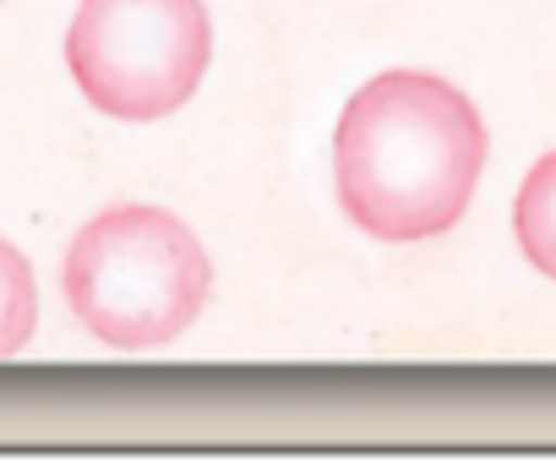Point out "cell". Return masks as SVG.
I'll use <instances>...</instances> for the list:
<instances>
[{
	"mask_svg": "<svg viewBox=\"0 0 556 474\" xmlns=\"http://www.w3.org/2000/svg\"><path fill=\"white\" fill-rule=\"evenodd\" d=\"M485 120L431 72H382L339 115L333 185L344 213L388 246L447 234L480 185Z\"/></svg>",
	"mask_w": 556,
	"mask_h": 474,
	"instance_id": "6da1fadb",
	"label": "cell"
},
{
	"mask_svg": "<svg viewBox=\"0 0 556 474\" xmlns=\"http://www.w3.org/2000/svg\"><path fill=\"white\" fill-rule=\"evenodd\" d=\"M72 317L110 349L175 344L213 295L202 241L164 207H110L77 229L61 268Z\"/></svg>",
	"mask_w": 556,
	"mask_h": 474,
	"instance_id": "7a4b0ae2",
	"label": "cell"
},
{
	"mask_svg": "<svg viewBox=\"0 0 556 474\" xmlns=\"http://www.w3.org/2000/svg\"><path fill=\"white\" fill-rule=\"evenodd\" d=\"M207 61L202 0H83L66 34V66L110 120H164L202 88Z\"/></svg>",
	"mask_w": 556,
	"mask_h": 474,
	"instance_id": "3957f363",
	"label": "cell"
},
{
	"mask_svg": "<svg viewBox=\"0 0 556 474\" xmlns=\"http://www.w3.org/2000/svg\"><path fill=\"white\" fill-rule=\"evenodd\" d=\"M513 229H518V252L545 273L556 279V153H545L523 191H518V207H513Z\"/></svg>",
	"mask_w": 556,
	"mask_h": 474,
	"instance_id": "277c9868",
	"label": "cell"
},
{
	"mask_svg": "<svg viewBox=\"0 0 556 474\" xmlns=\"http://www.w3.org/2000/svg\"><path fill=\"white\" fill-rule=\"evenodd\" d=\"M39 328V290H34V268L28 257L12 246V241H0V360H12L28 349Z\"/></svg>",
	"mask_w": 556,
	"mask_h": 474,
	"instance_id": "5b68a950",
	"label": "cell"
}]
</instances>
